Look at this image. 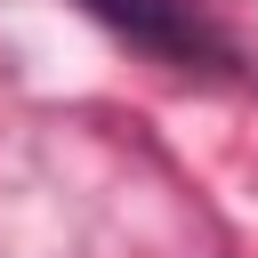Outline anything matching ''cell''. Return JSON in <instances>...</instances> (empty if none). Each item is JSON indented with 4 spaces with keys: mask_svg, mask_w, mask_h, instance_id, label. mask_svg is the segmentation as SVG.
Returning a JSON list of instances; mask_svg holds the SVG:
<instances>
[{
    "mask_svg": "<svg viewBox=\"0 0 258 258\" xmlns=\"http://www.w3.org/2000/svg\"><path fill=\"white\" fill-rule=\"evenodd\" d=\"M73 8L97 16L105 32H121L129 48H145L169 73H226L234 64V40L210 24L202 0H73Z\"/></svg>",
    "mask_w": 258,
    "mask_h": 258,
    "instance_id": "obj_1",
    "label": "cell"
}]
</instances>
